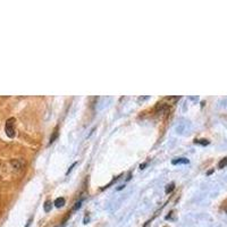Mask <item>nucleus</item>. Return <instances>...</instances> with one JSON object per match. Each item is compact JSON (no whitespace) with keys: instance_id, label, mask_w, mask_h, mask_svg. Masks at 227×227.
<instances>
[{"instance_id":"f257e3e1","label":"nucleus","mask_w":227,"mask_h":227,"mask_svg":"<svg viewBox=\"0 0 227 227\" xmlns=\"http://www.w3.org/2000/svg\"><path fill=\"white\" fill-rule=\"evenodd\" d=\"M14 118H9L7 122H6V125H5V132L7 134L8 138H14L15 136V126H14Z\"/></svg>"},{"instance_id":"f03ea898","label":"nucleus","mask_w":227,"mask_h":227,"mask_svg":"<svg viewBox=\"0 0 227 227\" xmlns=\"http://www.w3.org/2000/svg\"><path fill=\"white\" fill-rule=\"evenodd\" d=\"M12 165L14 166V168L16 169H22L23 168V166L25 165V162L23 160H21V159H16V160H13L12 161Z\"/></svg>"},{"instance_id":"7ed1b4c3","label":"nucleus","mask_w":227,"mask_h":227,"mask_svg":"<svg viewBox=\"0 0 227 227\" xmlns=\"http://www.w3.org/2000/svg\"><path fill=\"white\" fill-rule=\"evenodd\" d=\"M190 161L189 159H186V158H176L174 160L172 161V164L173 165H179V164H189Z\"/></svg>"},{"instance_id":"20e7f679","label":"nucleus","mask_w":227,"mask_h":227,"mask_svg":"<svg viewBox=\"0 0 227 227\" xmlns=\"http://www.w3.org/2000/svg\"><path fill=\"white\" fill-rule=\"evenodd\" d=\"M53 205H56L57 208H60V207H63V205H65V199H64V198H57L56 200H55Z\"/></svg>"},{"instance_id":"39448f33","label":"nucleus","mask_w":227,"mask_h":227,"mask_svg":"<svg viewBox=\"0 0 227 227\" xmlns=\"http://www.w3.org/2000/svg\"><path fill=\"white\" fill-rule=\"evenodd\" d=\"M51 208H52V202L51 201H45V203L43 205V209L45 213H49V211H51Z\"/></svg>"},{"instance_id":"423d86ee","label":"nucleus","mask_w":227,"mask_h":227,"mask_svg":"<svg viewBox=\"0 0 227 227\" xmlns=\"http://www.w3.org/2000/svg\"><path fill=\"white\" fill-rule=\"evenodd\" d=\"M227 166V157H225V158H223L221 160L218 162V168H224V167H226Z\"/></svg>"},{"instance_id":"0eeeda50","label":"nucleus","mask_w":227,"mask_h":227,"mask_svg":"<svg viewBox=\"0 0 227 227\" xmlns=\"http://www.w3.org/2000/svg\"><path fill=\"white\" fill-rule=\"evenodd\" d=\"M57 136H58V130L56 128V130L53 131V133H52L51 138H50V141H49V144H51V143H53V142H55V140L57 139Z\"/></svg>"},{"instance_id":"6e6552de","label":"nucleus","mask_w":227,"mask_h":227,"mask_svg":"<svg viewBox=\"0 0 227 227\" xmlns=\"http://www.w3.org/2000/svg\"><path fill=\"white\" fill-rule=\"evenodd\" d=\"M175 189V184L174 183H170L168 184L167 186H166V189H165V192L168 194V193H170V192H173V190Z\"/></svg>"},{"instance_id":"1a4fd4ad","label":"nucleus","mask_w":227,"mask_h":227,"mask_svg":"<svg viewBox=\"0 0 227 227\" xmlns=\"http://www.w3.org/2000/svg\"><path fill=\"white\" fill-rule=\"evenodd\" d=\"M195 143H198V144H201V146H208L209 144V141L205 139H201V140H195L194 141Z\"/></svg>"},{"instance_id":"9d476101","label":"nucleus","mask_w":227,"mask_h":227,"mask_svg":"<svg viewBox=\"0 0 227 227\" xmlns=\"http://www.w3.org/2000/svg\"><path fill=\"white\" fill-rule=\"evenodd\" d=\"M81 203H82V201H79V202H76V203H75V207H74V210L79 209V208L81 207Z\"/></svg>"},{"instance_id":"9b49d317","label":"nucleus","mask_w":227,"mask_h":227,"mask_svg":"<svg viewBox=\"0 0 227 227\" xmlns=\"http://www.w3.org/2000/svg\"><path fill=\"white\" fill-rule=\"evenodd\" d=\"M146 166H147V164H142V165H140V168L143 169L144 167H146Z\"/></svg>"},{"instance_id":"f8f14e48","label":"nucleus","mask_w":227,"mask_h":227,"mask_svg":"<svg viewBox=\"0 0 227 227\" xmlns=\"http://www.w3.org/2000/svg\"><path fill=\"white\" fill-rule=\"evenodd\" d=\"M88 221H89V217H85V218H84V224H88Z\"/></svg>"},{"instance_id":"ddd939ff","label":"nucleus","mask_w":227,"mask_h":227,"mask_svg":"<svg viewBox=\"0 0 227 227\" xmlns=\"http://www.w3.org/2000/svg\"><path fill=\"white\" fill-rule=\"evenodd\" d=\"M213 169H211V170H209V172H208V173H207V174H208V175H210V174H211V173H213Z\"/></svg>"}]
</instances>
